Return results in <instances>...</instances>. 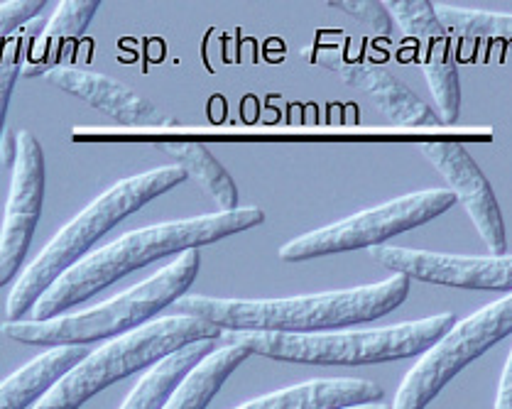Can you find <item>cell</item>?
Listing matches in <instances>:
<instances>
[{
	"instance_id": "19",
	"label": "cell",
	"mask_w": 512,
	"mask_h": 409,
	"mask_svg": "<svg viewBox=\"0 0 512 409\" xmlns=\"http://www.w3.org/2000/svg\"><path fill=\"white\" fill-rule=\"evenodd\" d=\"M216 346H219V341H199L172 353L170 358L147 370L145 378H140V383L125 397L121 409H162L172 397V392L184 383V378L196 365L216 351Z\"/></svg>"
},
{
	"instance_id": "17",
	"label": "cell",
	"mask_w": 512,
	"mask_h": 409,
	"mask_svg": "<svg viewBox=\"0 0 512 409\" xmlns=\"http://www.w3.org/2000/svg\"><path fill=\"white\" fill-rule=\"evenodd\" d=\"M98 5H101L98 0H64V3H57V10L49 18V23L32 40L30 54L23 62L20 76L35 79V76H45L52 69H57L59 59L67 52V42L84 35L86 27L98 13Z\"/></svg>"
},
{
	"instance_id": "6",
	"label": "cell",
	"mask_w": 512,
	"mask_h": 409,
	"mask_svg": "<svg viewBox=\"0 0 512 409\" xmlns=\"http://www.w3.org/2000/svg\"><path fill=\"white\" fill-rule=\"evenodd\" d=\"M223 331L196 316H162L150 324L113 338L69 370L32 409H79L113 383L170 358L199 341H221Z\"/></svg>"
},
{
	"instance_id": "10",
	"label": "cell",
	"mask_w": 512,
	"mask_h": 409,
	"mask_svg": "<svg viewBox=\"0 0 512 409\" xmlns=\"http://www.w3.org/2000/svg\"><path fill=\"white\" fill-rule=\"evenodd\" d=\"M45 201V155L30 130H18V160L13 165L8 204L0 228V289L15 280L35 238Z\"/></svg>"
},
{
	"instance_id": "9",
	"label": "cell",
	"mask_w": 512,
	"mask_h": 409,
	"mask_svg": "<svg viewBox=\"0 0 512 409\" xmlns=\"http://www.w3.org/2000/svg\"><path fill=\"white\" fill-rule=\"evenodd\" d=\"M388 13L410 42L417 64L427 76L441 123H456L461 116V81L456 49L449 30L437 18L429 0H388Z\"/></svg>"
},
{
	"instance_id": "5",
	"label": "cell",
	"mask_w": 512,
	"mask_h": 409,
	"mask_svg": "<svg viewBox=\"0 0 512 409\" xmlns=\"http://www.w3.org/2000/svg\"><path fill=\"white\" fill-rule=\"evenodd\" d=\"M454 312L405 321L368 331H329V334H258L223 331V343H236L250 353L272 361L304 365H375L427 353L451 326Z\"/></svg>"
},
{
	"instance_id": "18",
	"label": "cell",
	"mask_w": 512,
	"mask_h": 409,
	"mask_svg": "<svg viewBox=\"0 0 512 409\" xmlns=\"http://www.w3.org/2000/svg\"><path fill=\"white\" fill-rule=\"evenodd\" d=\"M155 147L160 152H165L170 160H174V165L182 167L184 172H187V177L194 179V182L214 199V204L219 206L221 214L241 209V204H238L236 182H233L231 174L226 172V167L211 155L209 147L201 145L199 140L179 138H160L155 140Z\"/></svg>"
},
{
	"instance_id": "2",
	"label": "cell",
	"mask_w": 512,
	"mask_h": 409,
	"mask_svg": "<svg viewBox=\"0 0 512 409\" xmlns=\"http://www.w3.org/2000/svg\"><path fill=\"white\" fill-rule=\"evenodd\" d=\"M410 297V277L392 275L383 282L290 299H216L184 294L174 302L177 314L211 321L221 331L258 334H329L348 326L383 319Z\"/></svg>"
},
{
	"instance_id": "16",
	"label": "cell",
	"mask_w": 512,
	"mask_h": 409,
	"mask_svg": "<svg viewBox=\"0 0 512 409\" xmlns=\"http://www.w3.org/2000/svg\"><path fill=\"white\" fill-rule=\"evenodd\" d=\"M89 353V346L49 348L47 353L15 370L0 383V409H27L37 405Z\"/></svg>"
},
{
	"instance_id": "4",
	"label": "cell",
	"mask_w": 512,
	"mask_h": 409,
	"mask_svg": "<svg viewBox=\"0 0 512 409\" xmlns=\"http://www.w3.org/2000/svg\"><path fill=\"white\" fill-rule=\"evenodd\" d=\"M199 267V250H187L170 265L147 277L145 282L125 289V292L86 309V312L62 314L49 321H5V324H0V334L10 341L47 348L113 341V338H121L140 329V326L150 324L167 307H174V302L182 299L187 289L194 285Z\"/></svg>"
},
{
	"instance_id": "21",
	"label": "cell",
	"mask_w": 512,
	"mask_h": 409,
	"mask_svg": "<svg viewBox=\"0 0 512 409\" xmlns=\"http://www.w3.org/2000/svg\"><path fill=\"white\" fill-rule=\"evenodd\" d=\"M441 25L449 30V35L464 37V40H508L512 42V15L508 13H488V10H468L451 3L434 5Z\"/></svg>"
},
{
	"instance_id": "1",
	"label": "cell",
	"mask_w": 512,
	"mask_h": 409,
	"mask_svg": "<svg viewBox=\"0 0 512 409\" xmlns=\"http://www.w3.org/2000/svg\"><path fill=\"white\" fill-rule=\"evenodd\" d=\"M265 211L260 206H241L236 211H216L184 221L155 223V226L138 228L123 233L113 243L94 250L86 260L76 263L64 272L52 287L32 307V321H49L67 314L76 304L96 297L101 289L123 280L130 272L155 263V260L182 255L187 250H199L201 245L219 243L236 233L263 226Z\"/></svg>"
},
{
	"instance_id": "26",
	"label": "cell",
	"mask_w": 512,
	"mask_h": 409,
	"mask_svg": "<svg viewBox=\"0 0 512 409\" xmlns=\"http://www.w3.org/2000/svg\"><path fill=\"white\" fill-rule=\"evenodd\" d=\"M15 160H18V133L15 130H5L3 140H0V162L13 169Z\"/></svg>"
},
{
	"instance_id": "13",
	"label": "cell",
	"mask_w": 512,
	"mask_h": 409,
	"mask_svg": "<svg viewBox=\"0 0 512 409\" xmlns=\"http://www.w3.org/2000/svg\"><path fill=\"white\" fill-rule=\"evenodd\" d=\"M45 81L81 98L91 108H96L103 116L113 118L121 125H143V128H150V125H179L177 118L157 108L150 98L135 94L133 89H128L121 81L111 79L106 74L59 64L57 69L45 74Z\"/></svg>"
},
{
	"instance_id": "8",
	"label": "cell",
	"mask_w": 512,
	"mask_h": 409,
	"mask_svg": "<svg viewBox=\"0 0 512 409\" xmlns=\"http://www.w3.org/2000/svg\"><path fill=\"white\" fill-rule=\"evenodd\" d=\"M512 334V292L466 319L456 321L444 336L419 356L415 368L397 387L392 409H424L461 370L486 356Z\"/></svg>"
},
{
	"instance_id": "24",
	"label": "cell",
	"mask_w": 512,
	"mask_h": 409,
	"mask_svg": "<svg viewBox=\"0 0 512 409\" xmlns=\"http://www.w3.org/2000/svg\"><path fill=\"white\" fill-rule=\"evenodd\" d=\"M45 5H49L47 0H8V3H0V42L10 40L13 32H18L25 23L35 20L45 10Z\"/></svg>"
},
{
	"instance_id": "15",
	"label": "cell",
	"mask_w": 512,
	"mask_h": 409,
	"mask_svg": "<svg viewBox=\"0 0 512 409\" xmlns=\"http://www.w3.org/2000/svg\"><path fill=\"white\" fill-rule=\"evenodd\" d=\"M383 387L370 380H309L250 400L236 409H348L383 402Z\"/></svg>"
},
{
	"instance_id": "14",
	"label": "cell",
	"mask_w": 512,
	"mask_h": 409,
	"mask_svg": "<svg viewBox=\"0 0 512 409\" xmlns=\"http://www.w3.org/2000/svg\"><path fill=\"white\" fill-rule=\"evenodd\" d=\"M321 67L339 74L348 86L366 94L373 106L388 118L390 123L405 125V128H434L439 125L437 111L427 106L415 91L407 89L397 76L388 69L370 62H353V59H341L334 54H321Z\"/></svg>"
},
{
	"instance_id": "12",
	"label": "cell",
	"mask_w": 512,
	"mask_h": 409,
	"mask_svg": "<svg viewBox=\"0 0 512 409\" xmlns=\"http://www.w3.org/2000/svg\"><path fill=\"white\" fill-rule=\"evenodd\" d=\"M419 152L449 182V192L456 196V201L471 216L473 226L481 233L490 255H505V250H508V236H505V221L498 204V196H495L493 187H490L486 174L476 165V160L468 155L466 147L459 140L437 138L422 140L419 143Z\"/></svg>"
},
{
	"instance_id": "25",
	"label": "cell",
	"mask_w": 512,
	"mask_h": 409,
	"mask_svg": "<svg viewBox=\"0 0 512 409\" xmlns=\"http://www.w3.org/2000/svg\"><path fill=\"white\" fill-rule=\"evenodd\" d=\"M495 409H512V348H510L508 361H505L503 378H500V385H498Z\"/></svg>"
},
{
	"instance_id": "7",
	"label": "cell",
	"mask_w": 512,
	"mask_h": 409,
	"mask_svg": "<svg viewBox=\"0 0 512 409\" xmlns=\"http://www.w3.org/2000/svg\"><path fill=\"white\" fill-rule=\"evenodd\" d=\"M456 204V196L449 189H424L385 201L375 209L361 211L343 218L339 223L309 231L304 236L292 238L280 248V258L285 263H304V260L326 258V255L351 253L361 248H378L390 238L412 228L424 226Z\"/></svg>"
},
{
	"instance_id": "23",
	"label": "cell",
	"mask_w": 512,
	"mask_h": 409,
	"mask_svg": "<svg viewBox=\"0 0 512 409\" xmlns=\"http://www.w3.org/2000/svg\"><path fill=\"white\" fill-rule=\"evenodd\" d=\"M326 5L351 15V18H356L358 23L366 25L370 32L380 37H390L395 32V20H392L385 3H375V0H334V3Z\"/></svg>"
},
{
	"instance_id": "11",
	"label": "cell",
	"mask_w": 512,
	"mask_h": 409,
	"mask_svg": "<svg viewBox=\"0 0 512 409\" xmlns=\"http://www.w3.org/2000/svg\"><path fill=\"white\" fill-rule=\"evenodd\" d=\"M385 270L405 275L410 280L429 282V285L459 287V289H488V292H512V255H449L432 250L397 248V245H378L368 250Z\"/></svg>"
},
{
	"instance_id": "3",
	"label": "cell",
	"mask_w": 512,
	"mask_h": 409,
	"mask_svg": "<svg viewBox=\"0 0 512 409\" xmlns=\"http://www.w3.org/2000/svg\"><path fill=\"white\" fill-rule=\"evenodd\" d=\"M187 179V172L177 165H165L150 169V172L135 174L121 179L108 192H103L96 201H91L79 216H74L57 236L45 245L40 255L25 267L23 275L15 280L5 302L8 321H23L25 314L32 312L42 294L47 292L64 272H69L76 263H81L86 253L94 248L98 238L140 211L143 206L155 201L157 196L172 192L174 187Z\"/></svg>"
},
{
	"instance_id": "22",
	"label": "cell",
	"mask_w": 512,
	"mask_h": 409,
	"mask_svg": "<svg viewBox=\"0 0 512 409\" xmlns=\"http://www.w3.org/2000/svg\"><path fill=\"white\" fill-rule=\"evenodd\" d=\"M30 42V35H18L5 40V45L0 47V140L5 133V116H8L10 96H13L15 81H18L20 69H23V54Z\"/></svg>"
},
{
	"instance_id": "27",
	"label": "cell",
	"mask_w": 512,
	"mask_h": 409,
	"mask_svg": "<svg viewBox=\"0 0 512 409\" xmlns=\"http://www.w3.org/2000/svg\"><path fill=\"white\" fill-rule=\"evenodd\" d=\"M348 409H392L390 405H385V402H375V405H363V407H348Z\"/></svg>"
},
{
	"instance_id": "20",
	"label": "cell",
	"mask_w": 512,
	"mask_h": 409,
	"mask_svg": "<svg viewBox=\"0 0 512 409\" xmlns=\"http://www.w3.org/2000/svg\"><path fill=\"white\" fill-rule=\"evenodd\" d=\"M250 358V351L236 343H223L211 356H206L192 373L184 378V383L172 392L167 405L162 409H206L211 405L226 380L236 373Z\"/></svg>"
}]
</instances>
